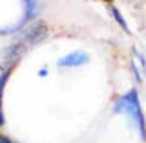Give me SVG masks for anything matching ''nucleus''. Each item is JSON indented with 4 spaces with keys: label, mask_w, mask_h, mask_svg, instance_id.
Returning <instances> with one entry per match:
<instances>
[{
    "label": "nucleus",
    "mask_w": 146,
    "mask_h": 143,
    "mask_svg": "<svg viewBox=\"0 0 146 143\" xmlns=\"http://www.w3.org/2000/svg\"><path fill=\"white\" fill-rule=\"evenodd\" d=\"M113 112H121L126 114L131 121L135 123L137 130L143 140H146V125H144V116H143V110H141V103H139V95H137V90L131 88L130 92H126L124 95L117 99L115 107H113Z\"/></svg>",
    "instance_id": "nucleus-1"
},
{
    "label": "nucleus",
    "mask_w": 146,
    "mask_h": 143,
    "mask_svg": "<svg viewBox=\"0 0 146 143\" xmlns=\"http://www.w3.org/2000/svg\"><path fill=\"white\" fill-rule=\"evenodd\" d=\"M88 62V55L82 53V52H73L70 55H66V57H62L60 61L57 64L62 68H71V66H82V64Z\"/></svg>",
    "instance_id": "nucleus-2"
},
{
    "label": "nucleus",
    "mask_w": 146,
    "mask_h": 143,
    "mask_svg": "<svg viewBox=\"0 0 146 143\" xmlns=\"http://www.w3.org/2000/svg\"><path fill=\"white\" fill-rule=\"evenodd\" d=\"M38 6H40V0H24V20H22V24H26V22H29L31 18L36 15V11H38Z\"/></svg>",
    "instance_id": "nucleus-3"
},
{
    "label": "nucleus",
    "mask_w": 146,
    "mask_h": 143,
    "mask_svg": "<svg viewBox=\"0 0 146 143\" xmlns=\"http://www.w3.org/2000/svg\"><path fill=\"white\" fill-rule=\"evenodd\" d=\"M7 77H9V72H2L0 75V127L4 125V112H2V95H4V88H6V83H7Z\"/></svg>",
    "instance_id": "nucleus-4"
},
{
    "label": "nucleus",
    "mask_w": 146,
    "mask_h": 143,
    "mask_svg": "<svg viewBox=\"0 0 146 143\" xmlns=\"http://www.w3.org/2000/svg\"><path fill=\"white\" fill-rule=\"evenodd\" d=\"M110 11H111V15H113V18H115V20L119 22V24H121V28H122V30H124V31H130V30H128V24H126V20H124V18H122V15H121V11H119V9L117 7H110Z\"/></svg>",
    "instance_id": "nucleus-5"
},
{
    "label": "nucleus",
    "mask_w": 146,
    "mask_h": 143,
    "mask_svg": "<svg viewBox=\"0 0 146 143\" xmlns=\"http://www.w3.org/2000/svg\"><path fill=\"white\" fill-rule=\"evenodd\" d=\"M0 143H15V141H11L9 138H6V136H2V134H0Z\"/></svg>",
    "instance_id": "nucleus-6"
}]
</instances>
